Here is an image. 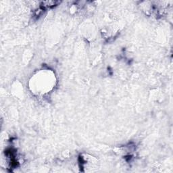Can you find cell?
Returning <instances> with one entry per match:
<instances>
[{"label": "cell", "instance_id": "1", "mask_svg": "<svg viewBox=\"0 0 173 173\" xmlns=\"http://www.w3.org/2000/svg\"><path fill=\"white\" fill-rule=\"evenodd\" d=\"M60 2V1H43L41 4V7L43 8H52V7L56 6L58 4H59Z\"/></svg>", "mask_w": 173, "mask_h": 173}]
</instances>
